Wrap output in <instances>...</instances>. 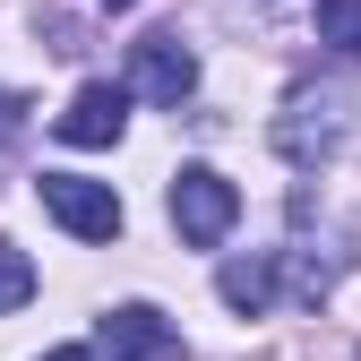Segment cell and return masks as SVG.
<instances>
[{
	"label": "cell",
	"instance_id": "cell-5",
	"mask_svg": "<svg viewBox=\"0 0 361 361\" xmlns=\"http://www.w3.org/2000/svg\"><path fill=\"white\" fill-rule=\"evenodd\" d=\"M95 344H104L112 361H190V344H180V327L164 319L155 301H121V310H104Z\"/></svg>",
	"mask_w": 361,
	"mask_h": 361
},
{
	"label": "cell",
	"instance_id": "cell-1",
	"mask_svg": "<svg viewBox=\"0 0 361 361\" xmlns=\"http://www.w3.org/2000/svg\"><path fill=\"white\" fill-rule=\"evenodd\" d=\"M344 129H353V104L336 95V86H293L284 112H276V155L310 172V164H327L344 147Z\"/></svg>",
	"mask_w": 361,
	"mask_h": 361
},
{
	"label": "cell",
	"instance_id": "cell-2",
	"mask_svg": "<svg viewBox=\"0 0 361 361\" xmlns=\"http://www.w3.org/2000/svg\"><path fill=\"white\" fill-rule=\"evenodd\" d=\"M172 233L190 241V250H215V241H233V224H241V190L224 180L215 164H180L172 172Z\"/></svg>",
	"mask_w": 361,
	"mask_h": 361
},
{
	"label": "cell",
	"instance_id": "cell-10",
	"mask_svg": "<svg viewBox=\"0 0 361 361\" xmlns=\"http://www.w3.org/2000/svg\"><path fill=\"white\" fill-rule=\"evenodd\" d=\"M18 129H26V104L9 95V86H0V147H9V138H18Z\"/></svg>",
	"mask_w": 361,
	"mask_h": 361
},
{
	"label": "cell",
	"instance_id": "cell-6",
	"mask_svg": "<svg viewBox=\"0 0 361 361\" xmlns=\"http://www.w3.org/2000/svg\"><path fill=\"white\" fill-rule=\"evenodd\" d=\"M52 129H61L69 147H121V129H129V86H112V78H86Z\"/></svg>",
	"mask_w": 361,
	"mask_h": 361
},
{
	"label": "cell",
	"instance_id": "cell-9",
	"mask_svg": "<svg viewBox=\"0 0 361 361\" xmlns=\"http://www.w3.org/2000/svg\"><path fill=\"white\" fill-rule=\"evenodd\" d=\"M26 301H35V267L18 241H0V310H26Z\"/></svg>",
	"mask_w": 361,
	"mask_h": 361
},
{
	"label": "cell",
	"instance_id": "cell-7",
	"mask_svg": "<svg viewBox=\"0 0 361 361\" xmlns=\"http://www.w3.org/2000/svg\"><path fill=\"white\" fill-rule=\"evenodd\" d=\"M276 284H284V267H276V250H258V258H233L215 276V293H224V310H241V319H267L276 310Z\"/></svg>",
	"mask_w": 361,
	"mask_h": 361
},
{
	"label": "cell",
	"instance_id": "cell-8",
	"mask_svg": "<svg viewBox=\"0 0 361 361\" xmlns=\"http://www.w3.org/2000/svg\"><path fill=\"white\" fill-rule=\"evenodd\" d=\"M319 43L344 61H361V0H319Z\"/></svg>",
	"mask_w": 361,
	"mask_h": 361
},
{
	"label": "cell",
	"instance_id": "cell-3",
	"mask_svg": "<svg viewBox=\"0 0 361 361\" xmlns=\"http://www.w3.org/2000/svg\"><path fill=\"white\" fill-rule=\"evenodd\" d=\"M35 198H43V215H52L69 241H121V224H129L121 198H112V180H86V172H43Z\"/></svg>",
	"mask_w": 361,
	"mask_h": 361
},
{
	"label": "cell",
	"instance_id": "cell-11",
	"mask_svg": "<svg viewBox=\"0 0 361 361\" xmlns=\"http://www.w3.org/2000/svg\"><path fill=\"white\" fill-rule=\"evenodd\" d=\"M43 361H95V353H86V344H61V353H43Z\"/></svg>",
	"mask_w": 361,
	"mask_h": 361
},
{
	"label": "cell",
	"instance_id": "cell-12",
	"mask_svg": "<svg viewBox=\"0 0 361 361\" xmlns=\"http://www.w3.org/2000/svg\"><path fill=\"white\" fill-rule=\"evenodd\" d=\"M104 9H129V0H104Z\"/></svg>",
	"mask_w": 361,
	"mask_h": 361
},
{
	"label": "cell",
	"instance_id": "cell-4",
	"mask_svg": "<svg viewBox=\"0 0 361 361\" xmlns=\"http://www.w3.org/2000/svg\"><path fill=\"white\" fill-rule=\"evenodd\" d=\"M129 95L180 112V104L198 95V52L180 35H138V43H129Z\"/></svg>",
	"mask_w": 361,
	"mask_h": 361
}]
</instances>
